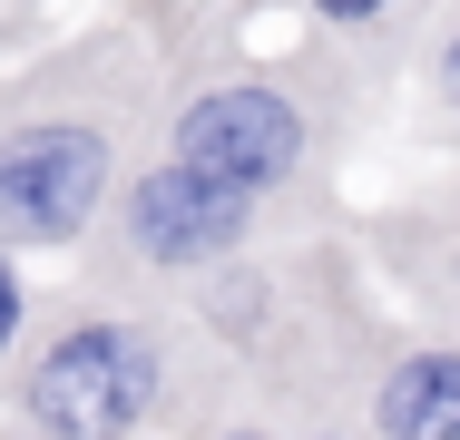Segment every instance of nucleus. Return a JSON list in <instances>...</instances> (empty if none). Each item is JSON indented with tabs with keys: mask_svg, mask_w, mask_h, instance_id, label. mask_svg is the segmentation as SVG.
<instances>
[{
	"mask_svg": "<svg viewBox=\"0 0 460 440\" xmlns=\"http://www.w3.org/2000/svg\"><path fill=\"white\" fill-rule=\"evenodd\" d=\"M177 304L226 352V372L245 392V431H363L392 333H382V304L343 245L275 225L265 245L177 284Z\"/></svg>",
	"mask_w": 460,
	"mask_h": 440,
	"instance_id": "1",
	"label": "nucleus"
},
{
	"mask_svg": "<svg viewBox=\"0 0 460 440\" xmlns=\"http://www.w3.org/2000/svg\"><path fill=\"white\" fill-rule=\"evenodd\" d=\"M10 421L59 440H128V431H245V392L196 313L137 284H79L69 304L30 313L10 343Z\"/></svg>",
	"mask_w": 460,
	"mask_h": 440,
	"instance_id": "2",
	"label": "nucleus"
},
{
	"mask_svg": "<svg viewBox=\"0 0 460 440\" xmlns=\"http://www.w3.org/2000/svg\"><path fill=\"white\" fill-rule=\"evenodd\" d=\"M167 49L137 30H89L79 49H49L40 69L0 79V245L10 255H59L79 245L128 176V147L157 128Z\"/></svg>",
	"mask_w": 460,
	"mask_h": 440,
	"instance_id": "3",
	"label": "nucleus"
},
{
	"mask_svg": "<svg viewBox=\"0 0 460 440\" xmlns=\"http://www.w3.org/2000/svg\"><path fill=\"white\" fill-rule=\"evenodd\" d=\"M363 98H372V79L323 40L304 59H265V69H186L157 98V147L245 186V196H265V206H294L343 157Z\"/></svg>",
	"mask_w": 460,
	"mask_h": 440,
	"instance_id": "4",
	"label": "nucleus"
},
{
	"mask_svg": "<svg viewBox=\"0 0 460 440\" xmlns=\"http://www.w3.org/2000/svg\"><path fill=\"white\" fill-rule=\"evenodd\" d=\"M275 225H284V206H265V196H245V186H226V176H206V167H186V157L157 147L147 167H128L108 186L98 225L79 235V284L177 294V284H196L206 264L265 245Z\"/></svg>",
	"mask_w": 460,
	"mask_h": 440,
	"instance_id": "5",
	"label": "nucleus"
},
{
	"mask_svg": "<svg viewBox=\"0 0 460 440\" xmlns=\"http://www.w3.org/2000/svg\"><path fill=\"white\" fill-rule=\"evenodd\" d=\"M363 431L392 440H460V333H421V343H392L372 372Z\"/></svg>",
	"mask_w": 460,
	"mask_h": 440,
	"instance_id": "6",
	"label": "nucleus"
},
{
	"mask_svg": "<svg viewBox=\"0 0 460 440\" xmlns=\"http://www.w3.org/2000/svg\"><path fill=\"white\" fill-rule=\"evenodd\" d=\"M294 10H304V30H314L323 49H343L363 79L402 69V59L431 40V20H441V0H294Z\"/></svg>",
	"mask_w": 460,
	"mask_h": 440,
	"instance_id": "7",
	"label": "nucleus"
},
{
	"mask_svg": "<svg viewBox=\"0 0 460 440\" xmlns=\"http://www.w3.org/2000/svg\"><path fill=\"white\" fill-rule=\"evenodd\" d=\"M421 98H431L441 147L460 157V0H441V20H431V40H421Z\"/></svg>",
	"mask_w": 460,
	"mask_h": 440,
	"instance_id": "8",
	"label": "nucleus"
},
{
	"mask_svg": "<svg viewBox=\"0 0 460 440\" xmlns=\"http://www.w3.org/2000/svg\"><path fill=\"white\" fill-rule=\"evenodd\" d=\"M30 333V294H20V264H10V245H0V362H10V343Z\"/></svg>",
	"mask_w": 460,
	"mask_h": 440,
	"instance_id": "9",
	"label": "nucleus"
},
{
	"mask_svg": "<svg viewBox=\"0 0 460 440\" xmlns=\"http://www.w3.org/2000/svg\"><path fill=\"white\" fill-rule=\"evenodd\" d=\"M0 79H10V69H0Z\"/></svg>",
	"mask_w": 460,
	"mask_h": 440,
	"instance_id": "10",
	"label": "nucleus"
}]
</instances>
